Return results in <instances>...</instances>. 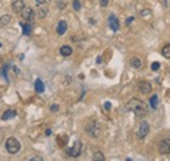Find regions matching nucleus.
<instances>
[{
    "label": "nucleus",
    "mask_w": 170,
    "mask_h": 161,
    "mask_svg": "<svg viewBox=\"0 0 170 161\" xmlns=\"http://www.w3.org/2000/svg\"><path fill=\"white\" fill-rule=\"evenodd\" d=\"M127 109L130 111H132V113H135L136 117H140V118L145 117V115L148 114V107H147V105L138 98H132V100L128 101Z\"/></svg>",
    "instance_id": "f257e3e1"
},
{
    "label": "nucleus",
    "mask_w": 170,
    "mask_h": 161,
    "mask_svg": "<svg viewBox=\"0 0 170 161\" xmlns=\"http://www.w3.org/2000/svg\"><path fill=\"white\" fill-rule=\"evenodd\" d=\"M85 131H86V134H88L89 136L97 138L98 135H100V132H101V126H100V123H98L97 121H90V122L86 123Z\"/></svg>",
    "instance_id": "f03ea898"
},
{
    "label": "nucleus",
    "mask_w": 170,
    "mask_h": 161,
    "mask_svg": "<svg viewBox=\"0 0 170 161\" xmlns=\"http://www.w3.org/2000/svg\"><path fill=\"white\" fill-rule=\"evenodd\" d=\"M5 148L11 155H14V153H17L20 151L21 144L16 138H9V139H7V141H5Z\"/></svg>",
    "instance_id": "7ed1b4c3"
},
{
    "label": "nucleus",
    "mask_w": 170,
    "mask_h": 161,
    "mask_svg": "<svg viewBox=\"0 0 170 161\" xmlns=\"http://www.w3.org/2000/svg\"><path fill=\"white\" fill-rule=\"evenodd\" d=\"M148 134H149V123L147 121H141L138 126V130H136V136L139 139H144Z\"/></svg>",
    "instance_id": "20e7f679"
},
{
    "label": "nucleus",
    "mask_w": 170,
    "mask_h": 161,
    "mask_svg": "<svg viewBox=\"0 0 170 161\" xmlns=\"http://www.w3.org/2000/svg\"><path fill=\"white\" fill-rule=\"evenodd\" d=\"M81 149H82L81 141H80V140H76V141L73 143L72 147H71L70 149H67V153H68L70 156H72V157H77V156H80Z\"/></svg>",
    "instance_id": "39448f33"
},
{
    "label": "nucleus",
    "mask_w": 170,
    "mask_h": 161,
    "mask_svg": "<svg viewBox=\"0 0 170 161\" xmlns=\"http://www.w3.org/2000/svg\"><path fill=\"white\" fill-rule=\"evenodd\" d=\"M158 151H160L161 155H169L170 153V139L169 138L161 140L160 145H158Z\"/></svg>",
    "instance_id": "423d86ee"
},
{
    "label": "nucleus",
    "mask_w": 170,
    "mask_h": 161,
    "mask_svg": "<svg viewBox=\"0 0 170 161\" xmlns=\"http://www.w3.org/2000/svg\"><path fill=\"white\" fill-rule=\"evenodd\" d=\"M20 12H21L22 18H25V20L32 21L34 18V11H33V8H30V7H24Z\"/></svg>",
    "instance_id": "0eeeda50"
},
{
    "label": "nucleus",
    "mask_w": 170,
    "mask_h": 161,
    "mask_svg": "<svg viewBox=\"0 0 170 161\" xmlns=\"http://www.w3.org/2000/svg\"><path fill=\"white\" fill-rule=\"evenodd\" d=\"M109 26H110V29L113 32H118L119 30V20L116 18L115 14H110L109 16Z\"/></svg>",
    "instance_id": "6e6552de"
},
{
    "label": "nucleus",
    "mask_w": 170,
    "mask_h": 161,
    "mask_svg": "<svg viewBox=\"0 0 170 161\" xmlns=\"http://www.w3.org/2000/svg\"><path fill=\"white\" fill-rule=\"evenodd\" d=\"M139 89L141 91V93H149L150 91H152V85H150L148 81H140L139 83Z\"/></svg>",
    "instance_id": "1a4fd4ad"
},
{
    "label": "nucleus",
    "mask_w": 170,
    "mask_h": 161,
    "mask_svg": "<svg viewBox=\"0 0 170 161\" xmlns=\"http://www.w3.org/2000/svg\"><path fill=\"white\" fill-rule=\"evenodd\" d=\"M25 7V3L22 0H13L12 2V9L13 12H20V11Z\"/></svg>",
    "instance_id": "9d476101"
},
{
    "label": "nucleus",
    "mask_w": 170,
    "mask_h": 161,
    "mask_svg": "<svg viewBox=\"0 0 170 161\" xmlns=\"http://www.w3.org/2000/svg\"><path fill=\"white\" fill-rule=\"evenodd\" d=\"M67 32V22L66 21H59L58 26H56V33H58L59 36H63L64 33Z\"/></svg>",
    "instance_id": "9b49d317"
},
{
    "label": "nucleus",
    "mask_w": 170,
    "mask_h": 161,
    "mask_svg": "<svg viewBox=\"0 0 170 161\" xmlns=\"http://www.w3.org/2000/svg\"><path fill=\"white\" fill-rule=\"evenodd\" d=\"M60 54H62L63 57H70V55L72 54V47L68 46V45H64V46L60 47Z\"/></svg>",
    "instance_id": "f8f14e48"
},
{
    "label": "nucleus",
    "mask_w": 170,
    "mask_h": 161,
    "mask_svg": "<svg viewBox=\"0 0 170 161\" xmlns=\"http://www.w3.org/2000/svg\"><path fill=\"white\" fill-rule=\"evenodd\" d=\"M14 117H16V111H14V110H7V111H4L2 119H3V121H8V119H12Z\"/></svg>",
    "instance_id": "ddd939ff"
},
{
    "label": "nucleus",
    "mask_w": 170,
    "mask_h": 161,
    "mask_svg": "<svg viewBox=\"0 0 170 161\" xmlns=\"http://www.w3.org/2000/svg\"><path fill=\"white\" fill-rule=\"evenodd\" d=\"M11 17L9 14H4V16L0 17V28H4V26H7L11 22Z\"/></svg>",
    "instance_id": "4468645a"
},
{
    "label": "nucleus",
    "mask_w": 170,
    "mask_h": 161,
    "mask_svg": "<svg viewBox=\"0 0 170 161\" xmlns=\"http://www.w3.org/2000/svg\"><path fill=\"white\" fill-rule=\"evenodd\" d=\"M36 91L38 93H43L45 92V85L42 83V80H39V79H37L36 80Z\"/></svg>",
    "instance_id": "2eb2a0df"
},
{
    "label": "nucleus",
    "mask_w": 170,
    "mask_h": 161,
    "mask_svg": "<svg viewBox=\"0 0 170 161\" xmlns=\"http://www.w3.org/2000/svg\"><path fill=\"white\" fill-rule=\"evenodd\" d=\"M149 102H150V107H152V109H157V106H158V97H157V94H153L152 97H150Z\"/></svg>",
    "instance_id": "dca6fc26"
},
{
    "label": "nucleus",
    "mask_w": 170,
    "mask_h": 161,
    "mask_svg": "<svg viewBox=\"0 0 170 161\" xmlns=\"http://www.w3.org/2000/svg\"><path fill=\"white\" fill-rule=\"evenodd\" d=\"M141 64H143V62L139 58H132L131 59V66L134 67V68H140Z\"/></svg>",
    "instance_id": "f3484780"
},
{
    "label": "nucleus",
    "mask_w": 170,
    "mask_h": 161,
    "mask_svg": "<svg viewBox=\"0 0 170 161\" xmlns=\"http://www.w3.org/2000/svg\"><path fill=\"white\" fill-rule=\"evenodd\" d=\"M22 28H24L22 33H24L25 36H29L30 33H32V26H30L29 24H22Z\"/></svg>",
    "instance_id": "a211bd4d"
},
{
    "label": "nucleus",
    "mask_w": 170,
    "mask_h": 161,
    "mask_svg": "<svg viewBox=\"0 0 170 161\" xmlns=\"http://www.w3.org/2000/svg\"><path fill=\"white\" fill-rule=\"evenodd\" d=\"M162 54H164V57L166 59L170 58V45H166V46L162 48Z\"/></svg>",
    "instance_id": "6ab92c4d"
},
{
    "label": "nucleus",
    "mask_w": 170,
    "mask_h": 161,
    "mask_svg": "<svg viewBox=\"0 0 170 161\" xmlns=\"http://www.w3.org/2000/svg\"><path fill=\"white\" fill-rule=\"evenodd\" d=\"M93 160H96V161H104L105 160V156L104 155H102V152H96V153H94V155H93Z\"/></svg>",
    "instance_id": "aec40b11"
},
{
    "label": "nucleus",
    "mask_w": 170,
    "mask_h": 161,
    "mask_svg": "<svg viewBox=\"0 0 170 161\" xmlns=\"http://www.w3.org/2000/svg\"><path fill=\"white\" fill-rule=\"evenodd\" d=\"M47 12H48V11H47V8H43V7H42V8H39L38 17H39V18H45V16H46V14H47Z\"/></svg>",
    "instance_id": "412c9836"
},
{
    "label": "nucleus",
    "mask_w": 170,
    "mask_h": 161,
    "mask_svg": "<svg viewBox=\"0 0 170 161\" xmlns=\"http://www.w3.org/2000/svg\"><path fill=\"white\" fill-rule=\"evenodd\" d=\"M72 5H73V9L75 11H80L81 9V4H80V2H79V0H73Z\"/></svg>",
    "instance_id": "4be33fe9"
},
{
    "label": "nucleus",
    "mask_w": 170,
    "mask_h": 161,
    "mask_svg": "<svg viewBox=\"0 0 170 161\" xmlns=\"http://www.w3.org/2000/svg\"><path fill=\"white\" fill-rule=\"evenodd\" d=\"M160 63H157V62H154V63H152V66H150V68H152V71H158L160 70Z\"/></svg>",
    "instance_id": "5701e85b"
},
{
    "label": "nucleus",
    "mask_w": 170,
    "mask_h": 161,
    "mask_svg": "<svg viewBox=\"0 0 170 161\" xmlns=\"http://www.w3.org/2000/svg\"><path fill=\"white\" fill-rule=\"evenodd\" d=\"M100 4L101 7H106L109 4V0H100Z\"/></svg>",
    "instance_id": "b1692460"
},
{
    "label": "nucleus",
    "mask_w": 170,
    "mask_h": 161,
    "mask_svg": "<svg viewBox=\"0 0 170 161\" xmlns=\"http://www.w3.org/2000/svg\"><path fill=\"white\" fill-rule=\"evenodd\" d=\"M43 159L41 156H38V157H32V159H29V161H42Z\"/></svg>",
    "instance_id": "393cba45"
},
{
    "label": "nucleus",
    "mask_w": 170,
    "mask_h": 161,
    "mask_svg": "<svg viewBox=\"0 0 170 161\" xmlns=\"http://www.w3.org/2000/svg\"><path fill=\"white\" fill-rule=\"evenodd\" d=\"M105 109H106V110H110V109H111V104H110V102H106V104H105Z\"/></svg>",
    "instance_id": "a878e982"
},
{
    "label": "nucleus",
    "mask_w": 170,
    "mask_h": 161,
    "mask_svg": "<svg viewBox=\"0 0 170 161\" xmlns=\"http://www.w3.org/2000/svg\"><path fill=\"white\" fill-rule=\"evenodd\" d=\"M132 21H134V17H128V18H127V21H126V25H130Z\"/></svg>",
    "instance_id": "bb28decb"
},
{
    "label": "nucleus",
    "mask_w": 170,
    "mask_h": 161,
    "mask_svg": "<svg viewBox=\"0 0 170 161\" xmlns=\"http://www.w3.org/2000/svg\"><path fill=\"white\" fill-rule=\"evenodd\" d=\"M145 14H147V16H149L150 12H149V11H144V12H141V16H145Z\"/></svg>",
    "instance_id": "cd10ccee"
},
{
    "label": "nucleus",
    "mask_w": 170,
    "mask_h": 161,
    "mask_svg": "<svg viewBox=\"0 0 170 161\" xmlns=\"http://www.w3.org/2000/svg\"><path fill=\"white\" fill-rule=\"evenodd\" d=\"M51 110H52V111H56V110H58V105H52V106H51Z\"/></svg>",
    "instance_id": "c85d7f7f"
},
{
    "label": "nucleus",
    "mask_w": 170,
    "mask_h": 161,
    "mask_svg": "<svg viewBox=\"0 0 170 161\" xmlns=\"http://www.w3.org/2000/svg\"><path fill=\"white\" fill-rule=\"evenodd\" d=\"M58 7H60L59 9H63V7H64V3L63 2H60V3H58Z\"/></svg>",
    "instance_id": "c756f323"
},
{
    "label": "nucleus",
    "mask_w": 170,
    "mask_h": 161,
    "mask_svg": "<svg viewBox=\"0 0 170 161\" xmlns=\"http://www.w3.org/2000/svg\"><path fill=\"white\" fill-rule=\"evenodd\" d=\"M45 2H46V0H36V3H37V4H43Z\"/></svg>",
    "instance_id": "7c9ffc66"
},
{
    "label": "nucleus",
    "mask_w": 170,
    "mask_h": 161,
    "mask_svg": "<svg viewBox=\"0 0 170 161\" xmlns=\"http://www.w3.org/2000/svg\"><path fill=\"white\" fill-rule=\"evenodd\" d=\"M46 135H47V136L51 135V130H46Z\"/></svg>",
    "instance_id": "2f4dec72"
},
{
    "label": "nucleus",
    "mask_w": 170,
    "mask_h": 161,
    "mask_svg": "<svg viewBox=\"0 0 170 161\" xmlns=\"http://www.w3.org/2000/svg\"><path fill=\"white\" fill-rule=\"evenodd\" d=\"M0 47H2V43H0Z\"/></svg>",
    "instance_id": "473e14b6"
}]
</instances>
